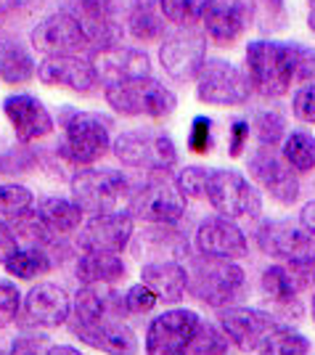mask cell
Returning a JSON list of instances; mask_svg holds the SVG:
<instances>
[{
    "label": "cell",
    "mask_w": 315,
    "mask_h": 355,
    "mask_svg": "<svg viewBox=\"0 0 315 355\" xmlns=\"http://www.w3.org/2000/svg\"><path fill=\"white\" fill-rule=\"evenodd\" d=\"M56 148L53 154L72 170L93 167L111 154L114 119L101 112H88L77 106H61L56 114Z\"/></svg>",
    "instance_id": "cell-1"
},
{
    "label": "cell",
    "mask_w": 315,
    "mask_h": 355,
    "mask_svg": "<svg viewBox=\"0 0 315 355\" xmlns=\"http://www.w3.org/2000/svg\"><path fill=\"white\" fill-rule=\"evenodd\" d=\"M244 72L255 96L278 101L297 88V40L257 37L244 45Z\"/></svg>",
    "instance_id": "cell-2"
},
{
    "label": "cell",
    "mask_w": 315,
    "mask_h": 355,
    "mask_svg": "<svg viewBox=\"0 0 315 355\" xmlns=\"http://www.w3.org/2000/svg\"><path fill=\"white\" fill-rule=\"evenodd\" d=\"M188 273V297L207 305L210 311H220L228 305H239L249 289V276L239 260L191 254L186 260Z\"/></svg>",
    "instance_id": "cell-3"
},
{
    "label": "cell",
    "mask_w": 315,
    "mask_h": 355,
    "mask_svg": "<svg viewBox=\"0 0 315 355\" xmlns=\"http://www.w3.org/2000/svg\"><path fill=\"white\" fill-rule=\"evenodd\" d=\"M111 154L122 170H133L138 175L175 173L180 162L178 144L156 125H135L120 130L114 135Z\"/></svg>",
    "instance_id": "cell-4"
},
{
    "label": "cell",
    "mask_w": 315,
    "mask_h": 355,
    "mask_svg": "<svg viewBox=\"0 0 315 355\" xmlns=\"http://www.w3.org/2000/svg\"><path fill=\"white\" fill-rule=\"evenodd\" d=\"M101 90H104V101L111 109V114L125 119L162 122V119L172 117L180 104L178 93L154 74L122 80V83L106 85Z\"/></svg>",
    "instance_id": "cell-5"
},
{
    "label": "cell",
    "mask_w": 315,
    "mask_h": 355,
    "mask_svg": "<svg viewBox=\"0 0 315 355\" xmlns=\"http://www.w3.org/2000/svg\"><path fill=\"white\" fill-rule=\"evenodd\" d=\"M135 180L120 167H80L69 175V196L85 215L122 212L130 205Z\"/></svg>",
    "instance_id": "cell-6"
},
{
    "label": "cell",
    "mask_w": 315,
    "mask_h": 355,
    "mask_svg": "<svg viewBox=\"0 0 315 355\" xmlns=\"http://www.w3.org/2000/svg\"><path fill=\"white\" fill-rule=\"evenodd\" d=\"M188 205L175 173H149L135 180L127 212L141 225H180L188 215Z\"/></svg>",
    "instance_id": "cell-7"
},
{
    "label": "cell",
    "mask_w": 315,
    "mask_h": 355,
    "mask_svg": "<svg viewBox=\"0 0 315 355\" xmlns=\"http://www.w3.org/2000/svg\"><path fill=\"white\" fill-rule=\"evenodd\" d=\"M204 202L215 209V215L236 223H257L265 209L262 191L236 167H210Z\"/></svg>",
    "instance_id": "cell-8"
},
{
    "label": "cell",
    "mask_w": 315,
    "mask_h": 355,
    "mask_svg": "<svg viewBox=\"0 0 315 355\" xmlns=\"http://www.w3.org/2000/svg\"><path fill=\"white\" fill-rule=\"evenodd\" d=\"M257 250L273 263H284L302 270V273H313L315 268V236L302 225L300 220H289V218H260L255 225Z\"/></svg>",
    "instance_id": "cell-9"
},
{
    "label": "cell",
    "mask_w": 315,
    "mask_h": 355,
    "mask_svg": "<svg viewBox=\"0 0 315 355\" xmlns=\"http://www.w3.org/2000/svg\"><path fill=\"white\" fill-rule=\"evenodd\" d=\"M307 284H310V273H302L284 263H270L268 268L260 270V279H257L262 308L286 326L300 324L307 315V305L302 302Z\"/></svg>",
    "instance_id": "cell-10"
},
{
    "label": "cell",
    "mask_w": 315,
    "mask_h": 355,
    "mask_svg": "<svg viewBox=\"0 0 315 355\" xmlns=\"http://www.w3.org/2000/svg\"><path fill=\"white\" fill-rule=\"evenodd\" d=\"M194 93L199 104L215 109H239L255 98V90L249 85L244 67L223 56H212L204 61L194 83Z\"/></svg>",
    "instance_id": "cell-11"
},
{
    "label": "cell",
    "mask_w": 315,
    "mask_h": 355,
    "mask_svg": "<svg viewBox=\"0 0 315 355\" xmlns=\"http://www.w3.org/2000/svg\"><path fill=\"white\" fill-rule=\"evenodd\" d=\"M246 175L278 207H294L300 202V175L286 164L281 148L255 144V148L246 151Z\"/></svg>",
    "instance_id": "cell-12"
},
{
    "label": "cell",
    "mask_w": 315,
    "mask_h": 355,
    "mask_svg": "<svg viewBox=\"0 0 315 355\" xmlns=\"http://www.w3.org/2000/svg\"><path fill=\"white\" fill-rule=\"evenodd\" d=\"M61 11L80 21L93 51H104L127 40L125 32V0H61Z\"/></svg>",
    "instance_id": "cell-13"
},
{
    "label": "cell",
    "mask_w": 315,
    "mask_h": 355,
    "mask_svg": "<svg viewBox=\"0 0 315 355\" xmlns=\"http://www.w3.org/2000/svg\"><path fill=\"white\" fill-rule=\"evenodd\" d=\"M207 35L201 27H188V30H170L159 43L156 59L167 80L175 85H194L207 56Z\"/></svg>",
    "instance_id": "cell-14"
},
{
    "label": "cell",
    "mask_w": 315,
    "mask_h": 355,
    "mask_svg": "<svg viewBox=\"0 0 315 355\" xmlns=\"http://www.w3.org/2000/svg\"><path fill=\"white\" fill-rule=\"evenodd\" d=\"M201 321L204 318L194 308H183V305H172L151 315L141 342L143 355H186Z\"/></svg>",
    "instance_id": "cell-15"
},
{
    "label": "cell",
    "mask_w": 315,
    "mask_h": 355,
    "mask_svg": "<svg viewBox=\"0 0 315 355\" xmlns=\"http://www.w3.org/2000/svg\"><path fill=\"white\" fill-rule=\"evenodd\" d=\"M215 324L225 331V337L231 340L233 350H239L244 355L260 353L262 342L268 340L273 331H278L281 324L273 313H268L265 308H255V305H228L215 311Z\"/></svg>",
    "instance_id": "cell-16"
},
{
    "label": "cell",
    "mask_w": 315,
    "mask_h": 355,
    "mask_svg": "<svg viewBox=\"0 0 315 355\" xmlns=\"http://www.w3.org/2000/svg\"><path fill=\"white\" fill-rule=\"evenodd\" d=\"M27 43L40 56H72V53L88 56L90 53L88 37L80 27V21L61 8L40 16L32 24L27 32Z\"/></svg>",
    "instance_id": "cell-17"
},
{
    "label": "cell",
    "mask_w": 315,
    "mask_h": 355,
    "mask_svg": "<svg viewBox=\"0 0 315 355\" xmlns=\"http://www.w3.org/2000/svg\"><path fill=\"white\" fill-rule=\"evenodd\" d=\"M72 315V295L56 282H37L24 292L19 321L21 329L32 331H56L66 326Z\"/></svg>",
    "instance_id": "cell-18"
},
{
    "label": "cell",
    "mask_w": 315,
    "mask_h": 355,
    "mask_svg": "<svg viewBox=\"0 0 315 355\" xmlns=\"http://www.w3.org/2000/svg\"><path fill=\"white\" fill-rule=\"evenodd\" d=\"M252 27V0H204L201 32L207 35V43L215 48H236Z\"/></svg>",
    "instance_id": "cell-19"
},
{
    "label": "cell",
    "mask_w": 315,
    "mask_h": 355,
    "mask_svg": "<svg viewBox=\"0 0 315 355\" xmlns=\"http://www.w3.org/2000/svg\"><path fill=\"white\" fill-rule=\"evenodd\" d=\"M66 331L75 337L80 345L93 347L96 353L104 355H138L143 350V345L138 342V334L130 326L127 318H98V321H66Z\"/></svg>",
    "instance_id": "cell-20"
},
{
    "label": "cell",
    "mask_w": 315,
    "mask_h": 355,
    "mask_svg": "<svg viewBox=\"0 0 315 355\" xmlns=\"http://www.w3.org/2000/svg\"><path fill=\"white\" fill-rule=\"evenodd\" d=\"M0 106H3V114L8 119L19 144L37 146V144L48 141L51 135H56V114L45 106L43 98L32 96L27 90L8 93Z\"/></svg>",
    "instance_id": "cell-21"
},
{
    "label": "cell",
    "mask_w": 315,
    "mask_h": 355,
    "mask_svg": "<svg viewBox=\"0 0 315 355\" xmlns=\"http://www.w3.org/2000/svg\"><path fill=\"white\" fill-rule=\"evenodd\" d=\"M135 218L122 209V212H106V215H88L80 225L72 244L77 252H114L125 254L135 234Z\"/></svg>",
    "instance_id": "cell-22"
},
{
    "label": "cell",
    "mask_w": 315,
    "mask_h": 355,
    "mask_svg": "<svg viewBox=\"0 0 315 355\" xmlns=\"http://www.w3.org/2000/svg\"><path fill=\"white\" fill-rule=\"evenodd\" d=\"M37 83L45 88L66 90L80 98H90V96H96V90H101L93 61L82 53L43 56V61H37Z\"/></svg>",
    "instance_id": "cell-23"
},
{
    "label": "cell",
    "mask_w": 315,
    "mask_h": 355,
    "mask_svg": "<svg viewBox=\"0 0 315 355\" xmlns=\"http://www.w3.org/2000/svg\"><path fill=\"white\" fill-rule=\"evenodd\" d=\"M191 247L196 254L223 257V260H244L249 257V236L236 220L223 215H207L194 228Z\"/></svg>",
    "instance_id": "cell-24"
},
{
    "label": "cell",
    "mask_w": 315,
    "mask_h": 355,
    "mask_svg": "<svg viewBox=\"0 0 315 355\" xmlns=\"http://www.w3.org/2000/svg\"><path fill=\"white\" fill-rule=\"evenodd\" d=\"M127 252L141 266L162 263V260L186 263L194 254V247H191L188 236L180 231V225H141V228H135Z\"/></svg>",
    "instance_id": "cell-25"
},
{
    "label": "cell",
    "mask_w": 315,
    "mask_h": 355,
    "mask_svg": "<svg viewBox=\"0 0 315 355\" xmlns=\"http://www.w3.org/2000/svg\"><path fill=\"white\" fill-rule=\"evenodd\" d=\"M88 56L96 67L101 88L122 83V80H135V77L151 74V56L141 45H133L127 40L120 45H111V48H104V51H93Z\"/></svg>",
    "instance_id": "cell-26"
},
{
    "label": "cell",
    "mask_w": 315,
    "mask_h": 355,
    "mask_svg": "<svg viewBox=\"0 0 315 355\" xmlns=\"http://www.w3.org/2000/svg\"><path fill=\"white\" fill-rule=\"evenodd\" d=\"M72 273L80 286H120L130 279V263L114 252H77Z\"/></svg>",
    "instance_id": "cell-27"
},
{
    "label": "cell",
    "mask_w": 315,
    "mask_h": 355,
    "mask_svg": "<svg viewBox=\"0 0 315 355\" xmlns=\"http://www.w3.org/2000/svg\"><path fill=\"white\" fill-rule=\"evenodd\" d=\"M32 80H37V61L30 43H24L19 32L0 30V83L8 88H24Z\"/></svg>",
    "instance_id": "cell-28"
},
{
    "label": "cell",
    "mask_w": 315,
    "mask_h": 355,
    "mask_svg": "<svg viewBox=\"0 0 315 355\" xmlns=\"http://www.w3.org/2000/svg\"><path fill=\"white\" fill-rule=\"evenodd\" d=\"M138 282L146 284L165 305H180L188 295V273L186 263L162 260V263H143L138 268Z\"/></svg>",
    "instance_id": "cell-29"
},
{
    "label": "cell",
    "mask_w": 315,
    "mask_h": 355,
    "mask_svg": "<svg viewBox=\"0 0 315 355\" xmlns=\"http://www.w3.org/2000/svg\"><path fill=\"white\" fill-rule=\"evenodd\" d=\"M125 32L135 45H159L170 24L159 11V0H125Z\"/></svg>",
    "instance_id": "cell-30"
},
{
    "label": "cell",
    "mask_w": 315,
    "mask_h": 355,
    "mask_svg": "<svg viewBox=\"0 0 315 355\" xmlns=\"http://www.w3.org/2000/svg\"><path fill=\"white\" fill-rule=\"evenodd\" d=\"M35 215L61 239H72L80 231V225L85 223V212L80 209L72 196H61V193H45L37 196Z\"/></svg>",
    "instance_id": "cell-31"
},
{
    "label": "cell",
    "mask_w": 315,
    "mask_h": 355,
    "mask_svg": "<svg viewBox=\"0 0 315 355\" xmlns=\"http://www.w3.org/2000/svg\"><path fill=\"white\" fill-rule=\"evenodd\" d=\"M59 266L56 257L43 247H32V244H21L19 250L3 263L6 273L14 282H43L45 276L53 273V268Z\"/></svg>",
    "instance_id": "cell-32"
},
{
    "label": "cell",
    "mask_w": 315,
    "mask_h": 355,
    "mask_svg": "<svg viewBox=\"0 0 315 355\" xmlns=\"http://www.w3.org/2000/svg\"><path fill=\"white\" fill-rule=\"evenodd\" d=\"M278 148H281V157L286 159V164L300 178L315 173V135L307 128L289 130L284 144Z\"/></svg>",
    "instance_id": "cell-33"
},
{
    "label": "cell",
    "mask_w": 315,
    "mask_h": 355,
    "mask_svg": "<svg viewBox=\"0 0 315 355\" xmlns=\"http://www.w3.org/2000/svg\"><path fill=\"white\" fill-rule=\"evenodd\" d=\"M249 130H252L255 144L278 148L289 133V119L276 106H257V109H252V117H249Z\"/></svg>",
    "instance_id": "cell-34"
},
{
    "label": "cell",
    "mask_w": 315,
    "mask_h": 355,
    "mask_svg": "<svg viewBox=\"0 0 315 355\" xmlns=\"http://www.w3.org/2000/svg\"><path fill=\"white\" fill-rule=\"evenodd\" d=\"M37 196L30 186L19 183V180H6L0 183V218L8 223H16L35 212Z\"/></svg>",
    "instance_id": "cell-35"
},
{
    "label": "cell",
    "mask_w": 315,
    "mask_h": 355,
    "mask_svg": "<svg viewBox=\"0 0 315 355\" xmlns=\"http://www.w3.org/2000/svg\"><path fill=\"white\" fill-rule=\"evenodd\" d=\"M43 164V148L30 146V144H19L3 148L0 151V178H24L40 170Z\"/></svg>",
    "instance_id": "cell-36"
},
{
    "label": "cell",
    "mask_w": 315,
    "mask_h": 355,
    "mask_svg": "<svg viewBox=\"0 0 315 355\" xmlns=\"http://www.w3.org/2000/svg\"><path fill=\"white\" fill-rule=\"evenodd\" d=\"M310 350H313V342L307 334H302L294 326H281L262 342L257 355H310Z\"/></svg>",
    "instance_id": "cell-37"
},
{
    "label": "cell",
    "mask_w": 315,
    "mask_h": 355,
    "mask_svg": "<svg viewBox=\"0 0 315 355\" xmlns=\"http://www.w3.org/2000/svg\"><path fill=\"white\" fill-rule=\"evenodd\" d=\"M252 14H255V30L262 37H270L289 27L286 0H252Z\"/></svg>",
    "instance_id": "cell-38"
},
{
    "label": "cell",
    "mask_w": 315,
    "mask_h": 355,
    "mask_svg": "<svg viewBox=\"0 0 315 355\" xmlns=\"http://www.w3.org/2000/svg\"><path fill=\"white\" fill-rule=\"evenodd\" d=\"M231 350H233V345L225 337L223 329L215 324V318L212 321L204 318L201 326L196 329L194 340L188 345L186 355H231Z\"/></svg>",
    "instance_id": "cell-39"
},
{
    "label": "cell",
    "mask_w": 315,
    "mask_h": 355,
    "mask_svg": "<svg viewBox=\"0 0 315 355\" xmlns=\"http://www.w3.org/2000/svg\"><path fill=\"white\" fill-rule=\"evenodd\" d=\"M159 11H162L167 24L175 30L201 27L204 0H159Z\"/></svg>",
    "instance_id": "cell-40"
},
{
    "label": "cell",
    "mask_w": 315,
    "mask_h": 355,
    "mask_svg": "<svg viewBox=\"0 0 315 355\" xmlns=\"http://www.w3.org/2000/svg\"><path fill=\"white\" fill-rule=\"evenodd\" d=\"M48 0H0V30L16 32L30 19L43 14Z\"/></svg>",
    "instance_id": "cell-41"
},
{
    "label": "cell",
    "mask_w": 315,
    "mask_h": 355,
    "mask_svg": "<svg viewBox=\"0 0 315 355\" xmlns=\"http://www.w3.org/2000/svg\"><path fill=\"white\" fill-rule=\"evenodd\" d=\"M207 178H210V167L207 164H183L178 173H175L180 191H183V196L188 202H204Z\"/></svg>",
    "instance_id": "cell-42"
},
{
    "label": "cell",
    "mask_w": 315,
    "mask_h": 355,
    "mask_svg": "<svg viewBox=\"0 0 315 355\" xmlns=\"http://www.w3.org/2000/svg\"><path fill=\"white\" fill-rule=\"evenodd\" d=\"M122 300H125V311H127L130 318L151 315V313L156 311V305H159L156 295L151 292L146 284H141V282L130 284V286L122 292Z\"/></svg>",
    "instance_id": "cell-43"
},
{
    "label": "cell",
    "mask_w": 315,
    "mask_h": 355,
    "mask_svg": "<svg viewBox=\"0 0 315 355\" xmlns=\"http://www.w3.org/2000/svg\"><path fill=\"white\" fill-rule=\"evenodd\" d=\"M215 119L207 114H199L191 119V128H188V151L196 157H207L212 148H215Z\"/></svg>",
    "instance_id": "cell-44"
},
{
    "label": "cell",
    "mask_w": 315,
    "mask_h": 355,
    "mask_svg": "<svg viewBox=\"0 0 315 355\" xmlns=\"http://www.w3.org/2000/svg\"><path fill=\"white\" fill-rule=\"evenodd\" d=\"M289 112L305 128H315V83L310 85H300L291 90L289 98Z\"/></svg>",
    "instance_id": "cell-45"
},
{
    "label": "cell",
    "mask_w": 315,
    "mask_h": 355,
    "mask_svg": "<svg viewBox=\"0 0 315 355\" xmlns=\"http://www.w3.org/2000/svg\"><path fill=\"white\" fill-rule=\"evenodd\" d=\"M21 289L16 286L11 279H0V331L3 329H11L19 321V313H21Z\"/></svg>",
    "instance_id": "cell-46"
},
{
    "label": "cell",
    "mask_w": 315,
    "mask_h": 355,
    "mask_svg": "<svg viewBox=\"0 0 315 355\" xmlns=\"http://www.w3.org/2000/svg\"><path fill=\"white\" fill-rule=\"evenodd\" d=\"M249 138H252V130H249V119L246 117H233L228 122V135H225V151L231 159H239L246 154V146H249Z\"/></svg>",
    "instance_id": "cell-47"
},
{
    "label": "cell",
    "mask_w": 315,
    "mask_h": 355,
    "mask_svg": "<svg viewBox=\"0 0 315 355\" xmlns=\"http://www.w3.org/2000/svg\"><path fill=\"white\" fill-rule=\"evenodd\" d=\"M51 342L45 340L40 331H27V334H19L11 345H8V355H45Z\"/></svg>",
    "instance_id": "cell-48"
},
{
    "label": "cell",
    "mask_w": 315,
    "mask_h": 355,
    "mask_svg": "<svg viewBox=\"0 0 315 355\" xmlns=\"http://www.w3.org/2000/svg\"><path fill=\"white\" fill-rule=\"evenodd\" d=\"M315 83V45L297 40V88Z\"/></svg>",
    "instance_id": "cell-49"
},
{
    "label": "cell",
    "mask_w": 315,
    "mask_h": 355,
    "mask_svg": "<svg viewBox=\"0 0 315 355\" xmlns=\"http://www.w3.org/2000/svg\"><path fill=\"white\" fill-rule=\"evenodd\" d=\"M19 247H21V241H19V236H16L14 225L0 218V266H3Z\"/></svg>",
    "instance_id": "cell-50"
},
{
    "label": "cell",
    "mask_w": 315,
    "mask_h": 355,
    "mask_svg": "<svg viewBox=\"0 0 315 355\" xmlns=\"http://www.w3.org/2000/svg\"><path fill=\"white\" fill-rule=\"evenodd\" d=\"M297 220L310 231L315 236V199H310V202H305L300 207V212H297Z\"/></svg>",
    "instance_id": "cell-51"
},
{
    "label": "cell",
    "mask_w": 315,
    "mask_h": 355,
    "mask_svg": "<svg viewBox=\"0 0 315 355\" xmlns=\"http://www.w3.org/2000/svg\"><path fill=\"white\" fill-rule=\"evenodd\" d=\"M45 355H88V353H82L80 347L69 345V342H51Z\"/></svg>",
    "instance_id": "cell-52"
},
{
    "label": "cell",
    "mask_w": 315,
    "mask_h": 355,
    "mask_svg": "<svg viewBox=\"0 0 315 355\" xmlns=\"http://www.w3.org/2000/svg\"><path fill=\"white\" fill-rule=\"evenodd\" d=\"M307 30L315 35V6H310V8H307Z\"/></svg>",
    "instance_id": "cell-53"
},
{
    "label": "cell",
    "mask_w": 315,
    "mask_h": 355,
    "mask_svg": "<svg viewBox=\"0 0 315 355\" xmlns=\"http://www.w3.org/2000/svg\"><path fill=\"white\" fill-rule=\"evenodd\" d=\"M307 315H310V321L315 324V292L310 295V302H307Z\"/></svg>",
    "instance_id": "cell-54"
},
{
    "label": "cell",
    "mask_w": 315,
    "mask_h": 355,
    "mask_svg": "<svg viewBox=\"0 0 315 355\" xmlns=\"http://www.w3.org/2000/svg\"><path fill=\"white\" fill-rule=\"evenodd\" d=\"M310 284L315 286V268H313V273H310Z\"/></svg>",
    "instance_id": "cell-55"
},
{
    "label": "cell",
    "mask_w": 315,
    "mask_h": 355,
    "mask_svg": "<svg viewBox=\"0 0 315 355\" xmlns=\"http://www.w3.org/2000/svg\"><path fill=\"white\" fill-rule=\"evenodd\" d=\"M0 355H8V350H3V347H0Z\"/></svg>",
    "instance_id": "cell-56"
},
{
    "label": "cell",
    "mask_w": 315,
    "mask_h": 355,
    "mask_svg": "<svg viewBox=\"0 0 315 355\" xmlns=\"http://www.w3.org/2000/svg\"><path fill=\"white\" fill-rule=\"evenodd\" d=\"M307 6H315V0H307Z\"/></svg>",
    "instance_id": "cell-57"
}]
</instances>
